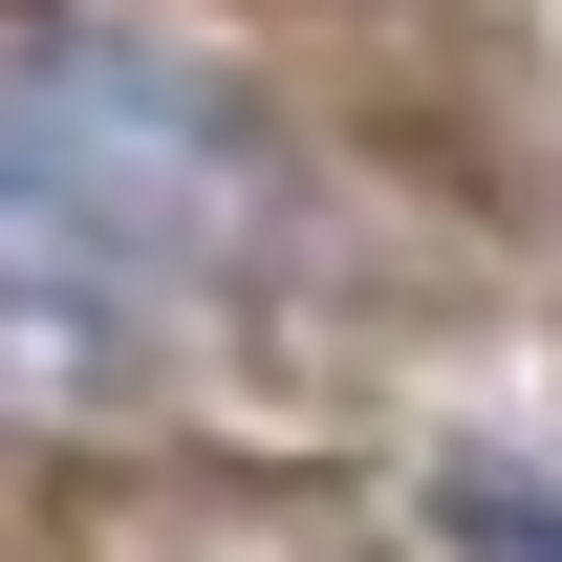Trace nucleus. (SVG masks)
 Returning a JSON list of instances; mask_svg holds the SVG:
<instances>
[{
  "label": "nucleus",
  "instance_id": "1",
  "mask_svg": "<svg viewBox=\"0 0 562 562\" xmlns=\"http://www.w3.org/2000/svg\"><path fill=\"white\" fill-rule=\"evenodd\" d=\"M0 131L66 151L109 216H173V195H238V109L173 66H131V44H87V22H44L22 66H0Z\"/></svg>",
  "mask_w": 562,
  "mask_h": 562
},
{
  "label": "nucleus",
  "instance_id": "2",
  "mask_svg": "<svg viewBox=\"0 0 562 562\" xmlns=\"http://www.w3.org/2000/svg\"><path fill=\"white\" fill-rule=\"evenodd\" d=\"M131 281H151V216H109L66 151L0 131V368L22 390H109L131 368Z\"/></svg>",
  "mask_w": 562,
  "mask_h": 562
},
{
  "label": "nucleus",
  "instance_id": "3",
  "mask_svg": "<svg viewBox=\"0 0 562 562\" xmlns=\"http://www.w3.org/2000/svg\"><path fill=\"white\" fill-rule=\"evenodd\" d=\"M432 519H454V562H562V476H519V454H454Z\"/></svg>",
  "mask_w": 562,
  "mask_h": 562
}]
</instances>
